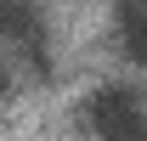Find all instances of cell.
<instances>
[{"instance_id":"1","label":"cell","mask_w":147,"mask_h":141,"mask_svg":"<svg viewBox=\"0 0 147 141\" xmlns=\"http://www.w3.org/2000/svg\"><path fill=\"white\" fill-rule=\"evenodd\" d=\"M85 124L96 141H147V102L130 85H96L85 96Z\"/></svg>"},{"instance_id":"2","label":"cell","mask_w":147,"mask_h":141,"mask_svg":"<svg viewBox=\"0 0 147 141\" xmlns=\"http://www.w3.org/2000/svg\"><path fill=\"white\" fill-rule=\"evenodd\" d=\"M0 40L23 51L34 68H45V23H40L34 0H0Z\"/></svg>"},{"instance_id":"3","label":"cell","mask_w":147,"mask_h":141,"mask_svg":"<svg viewBox=\"0 0 147 141\" xmlns=\"http://www.w3.org/2000/svg\"><path fill=\"white\" fill-rule=\"evenodd\" d=\"M119 51L147 68V0H119Z\"/></svg>"}]
</instances>
